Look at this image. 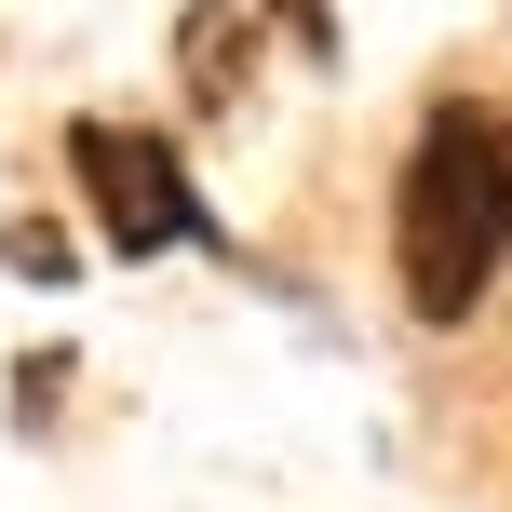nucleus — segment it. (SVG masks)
I'll return each mask as SVG.
<instances>
[{
  "mask_svg": "<svg viewBox=\"0 0 512 512\" xmlns=\"http://www.w3.org/2000/svg\"><path fill=\"white\" fill-rule=\"evenodd\" d=\"M391 270L418 324H472L512 270V122L499 108H432L391 176Z\"/></svg>",
  "mask_w": 512,
  "mask_h": 512,
  "instance_id": "1",
  "label": "nucleus"
},
{
  "mask_svg": "<svg viewBox=\"0 0 512 512\" xmlns=\"http://www.w3.org/2000/svg\"><path fill=\"white\" fill-rule=\"evenodd\" d=\"M68 176H81V216H95L108 256H230V230H216V203L189 189V149L162 122H108V108H81L68 122Z\"/></svg>",
  "mask_w": 512,
  "mask_h": 512,
  "instance_id": "2",
  "label": "nucleus"
},
{
  "mask_svg": "<svg viewBox=\"0 0 512 512\" xmlns=\"http://www.w3.org/2000/svg\"><path fill=\"white\" fill-rule=\"evenodd\" d=\"M0 270H14V283H68V270H81V243L54 230V216H0Z\"/></svg>",
  "mask_w": 512,
  "mask_h": 512,
  "instance_id": "3",
  "label": "nucleus"
},
{
  "mask_svg": "<svg viewBox=\"0 0 512 512\" xmlns=\"http://www.w3.org/2000/svg\"><path fill=\"white\" fill-rule=\"evenodd\" d=\"M68 378H81L68 351H41V364H14V418H27V432H41V418H54V391H68Z\"/></svg>",
  "mask_w": 512,
  "mask_h": 512,
  "instance_id": "4",
  "label": "nucleus"
}]
</instances>
